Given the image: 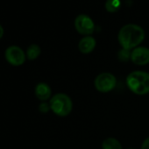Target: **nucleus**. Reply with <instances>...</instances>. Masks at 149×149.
<instances>
[{
  "instance_id": "obj_10",
  "label": "nucleus",
  "mask_w": 149,
  "mask_h": 149,
  "mask_svg": "<svg viewBox=\"0 0 149 149\" xmlns=\"http://www.w3.org/2000/svg\"><path fill=\"white\" fill-rule=\"evenodd\" d=\"M41 54V48L38 44H31L26 52V59L29 61H34L36 60Z\"/></svg>"
},
{
  "instance_id": "obj_11",
  "label": "nucleus",
  "mask_w": 149,
  "mask_h": 149,
  "mask_svg": "<svg viewBox=\"0 0 149 149\" xmlns=\"http://www.w3.org/2000/svg\"><path fill=\"white\" fill-rule=\"evenodd\" d=\"M102 149H123L119 140L110 137L105 139L102 143Z\"/></svg>"
},
{
  "instance_id": "obj_12",
  "label": "nucleus",
  "mask_w": 149,
  "mask_h": 149,
  "mask_svg": "<svg viewBox=\"0 0 149 149\" xmlns=\"http://www.w3.org/2000/svg\"><path fill=\"white\" fill-rule=\"evenodd\" d=\"M121 6L120 0H107L105 2V9L109 13H116Z\"/></svg>"
},
{
  "instance_id": "obj_6",
  "label": "nucleus",
  "mask_w": 149,
  "mask_h": 149,
  "mask_svg": "<svg viewBox=\"0 0 149 149\" xmlns=\"http://www.w3.org/2000/svg\"><path fill=\"white\" fill-rule=\"evenodd\" d=\"M74 28L80 34L90 36L95 31V24L90 16L80 14L74 19Z\"/></svg>"
},
{
  "instance_id": "obj_2",
  "label": "nucleus",
  "mask_w": 149,
  "mask_h": 149,
  "mask_svg": "<svg viewBox=\"0 0 149 149\" xmlns=\"http://www.w3.org/2000/svg\"><path fill=\"white\" fill-rule=\"evenodd\" d=\"M126 85L134 94L144 96L149 93V73L136 70L131 72L126 77Z\"/></svg>"
},
{
  "instance_id": "obj_1",
  "label": "nucleus",
  "mask_w": 149,
  "mask_h": 149,
  "mask_svg": "<svg viewBox=\"0 0 149 149\" xmlns=\"http://www.w3.org/2000/svg\"><path fill=\"white\" fill-rule=\"evenodd\" d=\"M145 39L144 29L136 24L123 26L118 34V40L122 48L132 50L143 42Z\"/></svg>"
},
{
  "instance_id": "obj_13",
  "label": "nucleus",
  "mask_w": 149,
  "mask_h": 149,
  "mask_svg": "<svg viewBox=\"0 0 149 149\" xmlns=\"http://www.w3.org/2000/svg\"><path fill=\"white\" fill-rule=\"evenodd\" d=\"M131 52L132 50H127L125 48H122L118 53V58L121 61H127L128 60H131Z\"/></svg>"
},
{
  "instance_id": "obj_9",
  "label": "nucleus",
  "mask_w": 149,
  "mask_h": 149,
  "mask_svg": "<svg viewBox=\"0 0 149 149\" xmlns=\"http://www.w3.org/2000/svg\"><path fill=\"white\" fill-rule=\"evenodd\" d=\"M97 41L92 36H84L82 38L78 43V49L82 54H91L96 47Z\"/></svg>"
},
{
  "instance_id": "obj_8",
  "label": "nucleus",
  "mask_w": 149,
  "mask_h": 149,
  "mask_svg": "<svg viewBox=\"0 0 149 149\" xmlns=\"http://www.w3.org/2000/svg\"><path fill=\"white\" fill-rule=\"evenodd\" d=\"M34 94L40 101L47 102L52 97V90L47 84L39 83L35 86Z\"/></svg>"
},
{
  "instance_id": "obj_5",
  "label": "nucleus",
  "mask_w": 149,
  "mask_h": 149,
  "mask_svg": "<svg viewBox=\"0 0 149 149\" xmlns=\"http://www.w3.org/2000/svg\"><path fill=\"white\" fill-rule=\"evenodd\" d=\"M5 58L10 65L13 67H19L26 62V54L20 47L13 45L9 46L6 49Z\"/></svg>"
},
{
  "instance_id": "obj_7",
  "label": "nucleus",
  "mask_w": 149,
  "mask_h": 149,
  "mask_svg": "<svg viewBox=\"0 0 149 149\" xmlns=\"http://www.w3.org/2000/svg\"><path fill=\"white\" fill-rule=\"evenodd\" d=\"M131 61L139 66H145L149 63V48L137 47L131 52Z\"/></svg>"
},
{
  "instance_id": "obj_15",
  "label": "nucleus",
  "mask_w": 149,
  "mask_h": 149,
  "mask_svg": "<svg viewBox=\"0 0 149 149\" xmlns=\"http://www.w3.org/2000/svg\"><path fill=\"white\" fill-rule=\"evenodd\" d=\"M140 149H149V137L144 139V141L141 144Z\"/></svg>"
},
{
  "instance_id": "obj_4",
  "label": "nucleus",
  "mask_w": 149,
  "mask_h": 149,
  "mask_svg": "<svg viewBox=\"0 0 149 149\" xmlns=\"http://www.w3.org/2000/svg\"><path fill=\"white\" fill-rule=\"evenodd\" d=\"M94 85L97 91L101 93H108L115 89L117 85V78L111 73L103 72L95 78Z\"/></svg>"
},
{
  "instance_id": "obj_14",
  "label": "nucleus",
  "mask_w": 149,
  "mask_h": 149,
  "mask_svg": "<svg viewBox=\"0 0 149 149\" xmlns=\"http://www.w3.org/2000/svg\"><path fill=\"white\" fill-rule=\"evenodd\" d=\"M39 111L42 114H46L49 111H51V107H50L49 102H41L40 104V105H39Z\"/></svg>"
},
{
  "instance_id": "obj_16",
  "label": "nucleus",
  "mask_w": 149,
  "mask_h": 149,
  "mask_svg": "<svg viewBox=\"0 0 149 149\" xmlns=\"http://www.w3.org/2000/svg\"><path fill=\"white\" fill-rule=\"evenodd\" d=\"M4 33H5V30L3 28V26H1V24H0V40H1L4 36Z\"/></svg>"
},
{
  "instance_id": "obj_3",
  "label": "nucleus",
  "mask_w": 149,
  "mask_h": 149,
  "mask_svg": "<svg viewBox=\"0 0 149 149\" xmlns=\"http://www.w3.org/2000/svg\"><path fill=\"white\" fill-rule=\"evenodd\" d=\"M51 111L58 117H67L73 110L72 99L65 93H57L49 100Z\"/></svg>"
},
{
  "instance_id": "obj_17",
  "label": "nucleus",
  "mask_w": 149,
  "mask_h": 149,
  "mask_svg": "<svg viewBox=\"0 0 149 149\" xmlns=\"http://www.w3.org/2000/svg\"><path fill=\"white\" fill-rule=\"evenodd\" d=\"M127 149H134V148H132V147H130V148H127Z\"/></svg>"
}]
</instances>
